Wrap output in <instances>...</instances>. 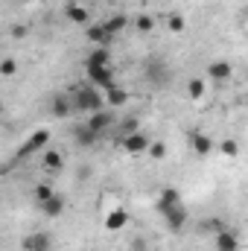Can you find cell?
Wrapping results in <instances>:
<instances>
[{
    "label": "cell",
    "instance_id": "obj_25",
    "mask_svg": "<svg viewBox=\"0 0 248 251\" xmlns=\"http://www.w3.org/2000/svg\"><path fill=\"white\" fill-rule=\"evenodd\" d=\"M134 32L137 35H152L155 32V18L152 15H137L134 18Z\"/></svg>",
    "mask_w": 248,
    "mask_h": 251
},
{
    "label": "cell",
    "instance_id": "obj_14",
    "mask_svg": "<svg viewBox=\"0 0 248 251\" xmlns=\"http://www.w3.org/2000/svg\"><path fill=\"white\" fill-rule=\"evenodd\" d=\"M204 97H207V82H204L201 76H190V79H187V100L196 102V105H201Z\"/></svg>",
    "mask_w": 248,
    "mask_h": 251
},
{
    "label": "cell",
    "instance_id": "obj_24",
    "mask_svg": "<svg viewBox=\"0 0 248 251\" xmlns=\"http://www.w3.org/2000/svg\"><path fill=\"white\" fill-rule=\"evenodd\" d=\"M222 228H225V219L219 216H207L204 222H198V234H207V237H216Z\"/></svg>",
    "mask_w": 248,
    "mask_h": 251
},
{
    "label": "cell",
    "instance_id": "obj_11",
    "mask_svg": "<svg viewBox=\"0 0 248 251\" xmlns=\"http://www.w3.org/2000/svg\"><path fill=\"white\" fill-rule=\"evenodd\" d=\"M190 149H193V155L207 158V155L216 149V143H213L210 134H204V131H193V134H190Z\"/></svg>",
    "mask_w": 248,
    "mask_h": 251
},
{
    "label": "cell",
    "instance_id": "obj_2",
    "mask_svg": "<svg viewBox=\"0 0 248 251\" xmlns=\"http://www.w3.org/2000/svg\"><path fill=\"white\" fill-rule=\"evenodd\" d=\"M102 225H105V231H123L125 225H128V213H125V207L117 199L105 201V207H102Z\"/></svg>",
    "mask_w": 248,
    "mask_h": 251
},
{
    "label": "cell",
    "instance_id": "obj_29",
    "mask_svg": "<svg viewBox=\"0 0 248 251\" xmlns=\"http://www.w3.org/2000/svg\"><path fill=\"white\" fill-rule=\"evenodd\" d=\"M53 193H56V190L50 187V184H44V181L32 187V196H35V204H41V201H47V199H50Z\"/></svg>",
    "mask_w": 248,
    "mask_h": 251
},
{
    "label": "cell",
    "instance_id": "obj_34",
    "mask_svg": "<svg viewBox=\"0 0 248 251\" xmlns=\"http://www.w3.org/2000/svg\"><path fill=\"white\" fill-rule=\"evenodd\" d=\"M79 3H82V6H94L97 0H79Z\"/></svg>",
    "mask_w": 248,
    "mask_h": 251
},
{
    "label": "cell",
    "instance_id": "obj_13",
    "mask_svg": "<svg viewBox=\"0 0 248 251\" xmlns=\"http://www.w3.org/2000/svg\"><path fill=\"white\" fill-rule=\"evenodd\" d=\"M64 207H67V201H64L62 193H53L47 201H41V204H38V210H41L47 219H59V216L64 213Z\"/></svg>",
    "mask_w": 248,
    "mask_h": 251
},
{
    "label": "cell",
    "instance_id": "obj_7",
    "mask_svg": "<svg viewBox=\"0 0 248 251\" xmlns=\"http://www.w3.org/2000/svg\"><path fill=\"white\" fill-rule=\"evenodd\" d=\"M161 216H164V222H167V228H170V231H181V228L187 225V219H190V213H187V204H184V201H178V204L167 207Z\"/></svg>",
    "mask_w": 248,
    "mask_h": 251
},
{
    "label": "cell",
    "instance_id": "obj_4",
    "mask_svg": "<svg viewBox=\"0 0 248 251\" xmlns=\"http://www.w3.org/2000/svg\"><path fill=\"white\" fill-rule=\"evenodd\" d=\"M149 134H143L140 128L137 131H128L123 137V143H120V149H123L125 155H146V146H149Z\"/></svg>",
    "mask_w": 248,
    "mask_h": 251
},
{
    "label": "cell",
    "instance_id": "obj_19",
    "mask_svg": "<svg viewBox=\"0 0 248 251\" xmlns=\"http://www.w3.org/2000/svg\"><path fill=\"white\" fill-rule=\"evenodd\" d=\"M85 67H111V47H94L85 56Z\"/></svg>",
    "mask_w": 248,
    "mask_h": 251
},
{
    "label": "cell",
    "instance_id": "obj_27",
    "mask_svg": "<svg viewBox=\"0 0 248 251\" xmlns=\"http://www.w3.org/2000/svg\"><path fill=\"white\" fill-rule=\"evenodd\" d=\"M18 73V59L15 56H3L0 59V79H12Z\"/></svg>",
    "mask_w": 248,
    "mask_h": 251
},
{
    "label": "cell",
    "instance_id": "obj_16",
    "mask_svg": "<svg viewBox=\"0 0 248 251\" xmlns=\"http://www.w3.org/2000/svg\"><path fill=\"white\" fill-rule=\"evenodd\" d=\"M85 38H88L94 47H111V41H114V38L102 29V24H88V26H85Z\"/></svg>",
    "mask_w": 248,
    "mask_h": 251
},
{
    "label": "cell",
    "instance_id": "obj_5",
    "mask_svg": "<svg viewBox=\"0 0 248 251\" xmlns=\"http://www.w3.org/2000/svg\"><path fill=\"white\" fill-rule=\"evenodd\" d=\"M85 126H88L94 134H99V137H102V134L114 126V114H111L108 108H99V111H94V114H88V117H85Z\"/></svg>",
    "mask_w": 248,
    "mask_h": 251
},
{
    "label": "cell",
    "instance_id": "obj_1",
    "mask_svg": "<svg viewBox=\"0 0 248 251\" xmlns=\"http://www.w3.org/2000/svg\"><path fill=\"white\" fill-rule=\"evenodd\" d=\"M70 102H73V114H94L99 108H105V100H102V91L94 88V85H79L73 94H70Z\"/></svg>",
    "mask_w": 248,
    "mask_h": 251
},
{
    "label": "cell",
    "instance_id": "obj_20",
    "mask_svg": "<svg viewBox=\"0 0 248 251\" xmlns=\"http://www.w3.org/2000/svg\"><path fill=\"white\" fill-rule=\"evenodd\" d=\"M181 201V193L175 187H164L158 193V201H155V207H158V213H164L167 207H173V204H178Z\"/></svg>",
    "mask_w": 248,
    "mask_h": 251
},
{
    "label": "cell",
    "instance_id": "obj_9",
    "mask_svg": "<svg viewBox=\"0 0 248 251\" xmlns=\"http://www.w3.org/2000/svg\"><path fill=\"white\" fill-rule=\"evenodd\" d=\"M64 18H67L73 26H88V24H91V12H88V6H82L79 0H70V3L64 6Z\"/></svg>",
    "mask_w": 248,
    "mask_h": 251
},
{
    "label": "cell",
    "instance_id": "obj_15",
    "mask_svg": "<svg viewBox=\"0 0 248 251\" xmlns=\"http://www.w3.org/2000/svg\"><path fill=\"white\" fill-rule=\"evenodd\" d=\"M70 137L76 140V146H82V149H91L94 143H99V134H94L88 126H70Z\"/></svg>",
    "mask_w": 248,
    "mask_h": 251
},
{
    "label": "cell",
    "instance_id": "obj_18",
    "mask_svg": "<svg viewBox=\"0 0 248 251\" xmlns=\"http://www.w3.org/2000/svg\"><path fill=\"white\" fill-rule=\"evenodd\" d=\"M102 100H105L108 108H123L125 102L131 100V94H128L125 88H120V85H111L108 91H102Z\"/></svg>",
    "mask_w": 248,
    "mask_h": 251
},
{
    "label": "cell",
    "instance_id": "obj_6",
    "mask_svg": "<svg viewBox=\"0 0 248 251\" xmlns=\"http://www.w3.org/2000/svg\"><path fill=\"white\" fill-rule=\"evenodd\" d=\"M85 73H88V85H94V88H99V91H108L111 85H117L114 82V67H85Z\"/></svg>",
    "mask_w": 248,
    "mask_h": 251
},
{
    "label": "cell",
    "instance_id": "obj_31",
    "mask_svg": "<svg viewBox=\"0 0 248 251\" xmlns=\"http://www.w3.org/2000/svg\"><path fill=\"white\" fill-rule=\"evenodd\" d=\"M128 251H149V243H146L143 237H131V246H128Z\"/></svg>",
    "mask_w": 248,
    "mask_h": 251
},
{
    "label": "cell",
    "instance_id": "obj_33",
    "mask_svg": "<svg viewBox=\"0 0 248 251\" xmlns=\"http://www.w3.org/2000/svg\"><path fill=\"white\" fill-rule=\"evenodd\" d=\"M12 35H15V38H24V35H26V26H21V24L12 26Z\"/></svg>",
    "mask_w": 248,
    "mask_h": 251
},
{
    "label": "cell",
    "instance_id": "obj_30",
    "mask_svg": "<svg viewBox=\"0 0 248 251\" xmlns=\"http://www.w3.org/2000/svg\"><path fill=\"white\" fill-rule=\"evenodd\" d=\"M44 140H47V131H41V134H35V137H32V140H29V143H26V146L21 149V158H24V155H29V152H32L35 146H41Z\"/></svg>",
    "mask_w": 248,
    "mask_h": 251
},
{
    "label": "cell",
    "instance_id": "obj_26",
    "mask_svg": "<svg viewBox=\"0 0 248 251\" xmlns=\"http://www.w3.org/2000/svg\"><path fill=\"white\" fill-rule=\"evenodd\" d=\"M146 155H149L152 161H164V158H167V143H164V140H149Z\"/></svg>",
    "mask_w": 248,
    "mask_h": 251
},
{
    "label": "cell",
    "instance_id": "obj_21",
    "mask_svg": "<svg viewBox=\"0 0 248 251\" xmlns=\"http://www.w3.org/2000/svg\"><path fill=\"white\" fill-rule=\"evenodd\" d=\"M128 24H131V21H128L125 15H111L108 21H102V29H105L111 38H117L120 32H125V29H128Z\"/></svg>",
    "mask_w": 248,
    "mask_h": 251
},
{
    "label": "cell",
    "instance_id": "obj_8",
    "mask_svg": "<svg viewBox=\"0 0 248 251\" xmlns=\"http://www.w3.org/2000/svg\"><path fill=\"white\" fill-rule=\"evenodd\" d=\"M41 170H44V173H50V176H59V173L64 170L62 149H56V146L44 149V155H41Z\"/></svg>",
    "mask_w": 248,
    "mask_h": 251
},
{
    "label": "cell",
    "instance_id": "obj_32",
    "mask_svg": "<svg viewBox=\"0 0 248 251\" xmlns=\"http://www.w3.org/2000/svg\"><path fill=\"white\" fill-rule=\"evenodd\" d=\"M123 131H125V134H128V131H137V120H134V117H131V120H125Z\"/></svg>",
    "mask_w": 248,
    "mask_h": 251
},
{
    "label": "cell",
    "instance_id": "obj_23",
    "mask_svg": "<svg viewBox=\"0 0 248 251\" xmlns=\"http://www.w3.org/2000/svg\"><path fill=\"white\" fill-rule=\"evenodd\" d=\"M164 26H167V32L181 35V32H187V18L184 15H178V12H170V15L164 18Z\"/></svg>",
    "mask_w": 248,
    "mask_h": 251
},
{
    "label": "cell",
    "instance_id": "obj_28",
    "mask_svg": "<svg viewBox=\"0 0 248 251\" xmlns=\"http://www.w3.org/2000/svg\"><path fill=\"white\" fill-rule=\"evenodd\" d=\"M216 149H219V152H222L225 158H237V155H240V143H237L234 137H228V140H222V143H219Z\"/></svg>",
    "mask_w": 248,
    "mask_h": 251
},
{
    "label": "cell",
    "instance_id": "obj_10",
    "mask_svg": "<svg viewBox=\"0 0 248 251\" xmlns=\"http://www.w3.org/2000/svg\"><path fill=\"white\" fill-rule=\"evenodd\" d=\"M21 246H24V251H50L53 249V237L47 231H32V234L24 237Z\"/></svg>",
    "mask_w": 248,
    "mask_h": 251
},
{
    "label": "cell",
    "instance_id": "obj_12",
    "mask_svg": "<svg viewBox=\"0 0 248 251\" xmlns=\"http://www.w3.org/2000/svg\"><path fill=\"white\" fill-rule=\"evenodd\" d=\"M213 246H216V251H240V234L225 225V228L213 237Z\"/></svg>",
    "mask_w": 248,
    "mask_h": 251
},
{
    "label": "cell",
    "instance_id": "obj_3",
    "mask_svg": "<svg viewBox=\"0 0 248 251\" xmlns=\"http://www.w3.org/2000/svg\"><path fill=\"white\" fill-rule=\"evenodd\" d=\"M231 79H234V64L228 59H216V62H210L204 67V82L222 85V82H231Z\"/></svg>",
    "mask_w": 248,
    "mask_h": 251
},
{
    "label": "cell",
    "instance_id": "obj_22",
    "mask_svg": "<svg viewBox=\"0 0 248 251\" xmlns=\"http://www.w3.org/2000/svg\"><path fill=\"white\" fill-rule=\"evenodd\" d=\"M73 114V102H70V94H59V97H53V117H59V120H67Z\"/></svg>",
    "mask_w": 248,
    "mask_h": 251
},
{
    "label": "cell",
    "instance_id": "obj_17",
    "mask_svg": "<svg viewBox=\"0 0 248 251\" xmlns=\"http://www.w3.org/2000/svg\"><path fill=\"white\" fill-rule=\"evenodd\" d=\"M146 79L149 82H158V85H164L167 79H170V70H167V64H164V59H149L146 62Z\"/></svg>",
    "mask_w": 248,
    "mask_h": 251
}]
</instances>
